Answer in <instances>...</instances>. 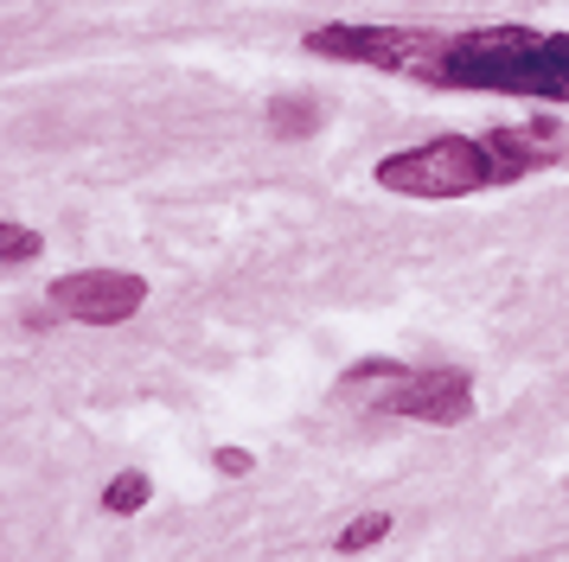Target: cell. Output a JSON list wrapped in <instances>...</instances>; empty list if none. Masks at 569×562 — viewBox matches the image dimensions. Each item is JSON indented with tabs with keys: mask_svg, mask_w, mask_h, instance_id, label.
<instances>
[{
	"mask_svg": "<svg viewBox=\"0 0 569 562\" xmlns=\"http://www.w3.org/2000/svg\"><path fill=\"white\" fill-rule=\"evenodd\" d=\"M378 536H390V511H365V518H352L346 531H339V556H359V550H371Z\"/></svg>",
	"mask_w": 569,
	"mask_h": 562,
	"instance_id": "52a82bcc",
	"label": "cell"
},
{
	"mask_svg": "<svg viewBox=\"0 0 569 562\" xmlns=\"http://www.w3.org/2000/svg\"><path fill=\"white\" fill-rule=\"evenodd\" d=\"M410 77L448 90H512V97L569 102V32H538V26H480L461 39L436 32Z\"/></svg>",
	"mask_w": 569,
	"mask_h": 562,
	"instance_id": "6da1fadb",
	"label": "cell"
},
{
	"mask_svg": "<svg viewBox=\"0 0 569 562\" xmlns=\"http://www.w3.org/2000/svg\"><path fill=\"white\" fill-rule=\"evenodd\" d=\"M148 492H154V485H148V473H116V480H109V492H103V505L116 511V518H129V511L148 505Z\"/></svg>",
	"mask_w": 569,
	"mask_h": 562,
	"instance_id": "ba28073f",
	"label": "cell"
},
{
	"mask_svg": "<svg viewBox=\"0 0 569 562\" xmlns=\"http://www.w3.org/2000/svg\"><path fill=\"white\" fill-rule=\"evenodd\" d=\"M320 122H327V102H313V97H276L269 102V134H276V141H308V134H320Z\"/></svg>",
	"mask_w": 569,
	"mask_h": 562,
	"instance_id": "8992f818",
	"label": "cell"
},
{
	"mask_svg": "<svg viewBox=\"0 0 569 562\" xmlns=\"http://www.w3.org/2000/svg\"><path fill=\"white\" fill-rule=\"evenodd\" d=\"M32 255H39V230L0 224V269H7V262H32Z\"/></svg>",
	"mask_w": 569,
	"mask_h": 562,
	"instance_id": "9c48e42d",
	"label": "cell"
},
{
	"mask_svg": "<svg viewBox=\"0 0 569 562\" xmlns=\"http://www.w3.org/2000/svg\"><path fill=\"white\" fill-rule=\"evenodd\" d=\"M378 409L448 429V422H467V415H473V383H467V371H403V378L378 397Z\"/></svg>",
	"mask_w": 569,
	"mask_h": 562,
	"instance_id": "277c9868",
	"label": "cell"
},
{
	"mask_svg": "<svg viewBox=\"0 0 569 562\" xmlns=\"http://www.w3.org/2000/svg\"><path fill=\"white\" fill-rule=\"evenodd\" d=\"M250 466H257V460L243 454V448H218V473H231L237 480V473H250Z\"/></svg>",
	"mask_w": 569,
	"mask_h": 562,
	"instance_id": "30bf717a",
	"label": "cell"
},
{
	"mask_svg": "<svg viewBox=\"0 0 569 562\" xmlns=\"http://www.w3.org/2000/svg\"><path fill=\"white\" fill-rule=\"evenodd\" d=\"M557 141H518V134H487V141H429V148L390 153L378 160V185L390 192H410V199H467V192H487V185H506V179L531 173L538 160H550Z\"/></svg>",
	"mask_w": 569,
	"mask_h": 562,
	"instance_id": "7a4b0ae2",
	"label": "cell"
},
{
	"mask_svg": "<svg viewBox=\"0 0 569 562\" xmlns=\"http://www.w3.org/2000/svg\"><path fill=\"white\" fill-rule=\"evenodd\" d=\"M436 32H390V26H320L308 51L320 58H352V64H385V71H416Z\"/></svg>",
	"mask_w": 569,
	"mask_h": 562,
	"instance_id": "5b68a950",
	"label": "cell"
},
{
	"mask_svg": "<svg viewBox=\"0 0 569 562\" xmlns=\"http://www.w3.org/2000/svg\"><path fill=\"white\" fill-rule=\"evenodd\" d=\"M141 301H148V281L129 269H83L52 281V307L83 327H122L129 313H141Z\"/></svg>",
	"mask_w": 569,
	"mask_h": 562,
	"instance_id": "3957f363",
	"label": "cell"
}]
</instances>
